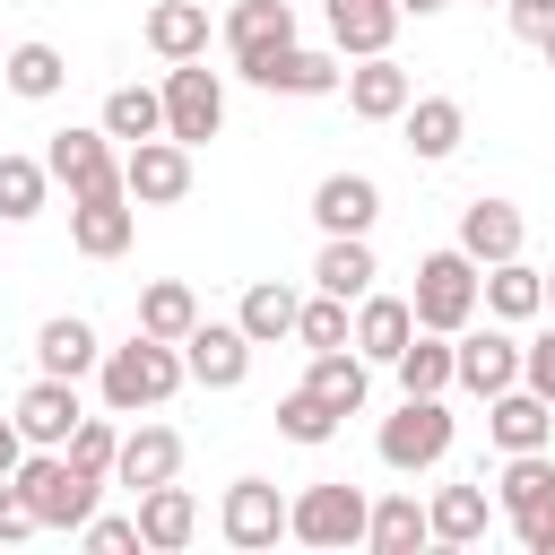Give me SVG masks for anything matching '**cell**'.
<instances>
[{
    "mask_svg": "<svg viewBox=\"0 0 555 555\" xmlns=\"http://www.w3.org/2000/svg\"><path fill=\"white\" fill-rule=\"evenodd\" d=\"M43 520H35V503H26V486L17 477H0V546H17V538H35Z\"/></svg>",
    "mask_w": 555,
    "mask_h": 555,
    "instance_id": "ee69618b",
    "label": "cell"
},
{
    "mask_svg": "<svg viewBox=\"0 0 555 555\" xmlns=\"http://www.w3.org/2000/svg\"><path fill=\"white\" fill-rule=\"evenodd\" d=\"M147 52L156 61H199L208 52V0H156L147 9Z\"/></svg>",
    "mask_w": 555,
    "mask_h": 555,
    "instance_id": "4dcf8cb0",
    "label": "cell"
},
{
    "mask_svg": "<svg viewBox=\"0 0 555 555\" xmlns=\"http://www.w3.org/2000/svg\"><path fill=\"white\" fill-rule=\"evenodd\" d=\"M139 234V199L130 191H95V199H69V243L87 260H121Z\"/></svg>",
    "mask_w": 555,
    "mask_h": 555,
    "instance_id": "5bb4252c",
    "label": "cell"
},
{
    "mask_svg": "<svg viewBox=\"0 0 555 555\" xmlns=\"http://www.w3.org/2000/svg\"><path fill=\"white\" fill-rule=\"evenodd\" d=\"M43 165H52V182L69 191V199H95V191H121V156H113V130L95 121V130H52V147H43Z\"/></svg>",
    "mask_w": 555,
    "mask_h": 555,
    "instance_id": "52a82bcc",
    "label": "cell"
},
{
    "mask_svg": "<svg viewBox=\"0 0 555 555\" xmlns=\"http://www.w3.org/2000/svg\"><path fill=\"white\" fill-rule=\"evenodd\" d=\"M494 503H503V520L529 555H555V460L546 451H503Z\"/></svg>",
    "mask_w": 555,
    "mask_h": 555,
    "instance_id": "277c9868",
    "label": "cell"
},
{
    "mask_svg": "<svg viewBox=\"0 0 555 555\" xmlns=\"http://www.w3.org/2000/svg\"><path fill=\"white\" fill-rule=\"evenodd\" d=\"M399 130H408V156L416 165H451L460 139H468V113H460V95H416L399 113Z\"/></svg>",
    "mask_w": 555,
    "mask_h": 555,
    "instance_id": "ac0fdd59",
    "label": "cell"
},
{
    "mask_svg": "<svg viewBox=\"0 0 555 555\" xmlns=\"http://www.w3.org/2000/svg\"><path fill=\"white\" fill-rule=\"evenodd\" d=\"M425 520H434V546H477L494 529V503H486V486H434Z\"/></svg>",
    "mask_w": 555,
    "mask_h": 555,
    "instance_id": "f546056e",
    "label": "cell"
},
{
    "mask_svg": "<svg viewBox=\"0 0 555 555\" xmlns=\"http://www.w3.org/2000/svg\"><path fill=\"white\" fill-rule=\"evenodd\" d=\"M278 43H295V0H234V9H225V52H234V69L260 61V52H278Z\"/></svg>",
    "mask_w": 555,
    "mask_h": 555,
    "instance_id": "d4e9b609",
    "label": "cell"
},
{
    "mask_svg": "<svg viewBox=\"0 0 555 555\" xmlns=\"http://www.w3.org/2000/svg\"><path fill=\"white\" fill-rule=\"evenodd\" d=\"M225 130V78L208 61H165V139L199 147Z\"/></svg>",
    "mask_w": 555,
    "mask_h": 555,
    "instance_id": "8992f818",
    "label": "cell"
},
{
    "mask_svg": "<svg viewBox=\"0 0 555 555\" xmlns=\"http://www.w3.org/2000/svg\"><path fill=\"white\" fill-rule=\"evenodd\" d=\"M104 130H113L121 147L156 139V130H165V87H113V95H104Z\"/></svg>",
    "mask_w": 555,
    "mask_h": 555,
    "instance_id": "74e56055",
    "label": "cell"
},
{
    "mask_svg": "<svg viewBox=\"0 0 555 555\" xmlns=\"http://www.w3.org/2000/svg\"><path fill=\"white\" fill-rule=\"evenodd\" d=\"M199 538V503H191V486H147L139 494V546H156V555H182Z\"/></svg>",
    "mask_w": 555,
    "mask_h": 555,
    "instance_id": "cb8c5ba5",
    "label": "cell"
},
{
    "mask_svg": "<svg viewBox=\"0 0 555 555\" xmlns=\"http://www.w3.org/2000/svg\"><path fill=\"white\" fill-rule=\"evenodd\" d=\"M165 477H182V434H173V425H130V434H121V460H113V486L147 494V486H165Z\"/></svg>",
    "mask_w": 555,
    "mask_h": 555,
    "instance_id": "ffe728a7",
    "label": "cell"
},
{
    "mask_svg": "<svg viewBox=\"0 0 555 555\" xmlns=\"http://www.w3.org/2000/svg\"><path fill=\"white\" fill-rule=\"evenodd\" d=\"M321 17H330V43H338V61L390 52V35H399V0H321Z\"/></svg>",
    "mask_w": 555,
    "mask_h": 555,
    "instance_id": "44dd1931",
    "label": "cell"
},
{
    "mask_svg": "<svg viewBox=\"0 0 555 555\" xmlns=\"http://www.w3.org/2000/svg\"><path fill=\"white\" fill-rule=\"evenodd\" d=\"M390 373H399V390L434 399V390H451V382H460V347H451L442 330H416V338L399 347V364H390Z\"/></svg>",
    "mask_w": 555,
    "mask_h": 555,
    "instance_id": "d6a6232c",
    "label": "cell"
},
{
    "mask_svg": "<svg viewBox=\"0 0 555 555\" xmlns=\"http://www.w3.org/2000/svg\"><path fill=\"white\" fill-rule=\"evenodd\" d=\"M182 364H191L199 390H243V373H251V338H243V321H199V330L182 338Z\"/></svg>",
    "mask_w": 555,
    "mask_h": 555,
    "instance_id": "9a60e30c",
    "label": "cell"
},
{
    "mask_svg": "<svg viewBox=\"0 0 555 555\" xmlns=\"http://www.w3.org/2000/svg\"><path fill=\"white\" fill-rule=\"evenodd\" d=\"M243 78H251V87H269V95H338V87H347L338 52H304V43H278V52L243 61Z\"/></svg>",
    "mask_w": 555,
    "mask_h": 555,
    "instance_id": "4fadbf2b",
    "label": "cell"
},
{
    "mask_svg": "<svg viewBox=\"0 0 555 555\" xmlns=\"http://www.w3.org/2000/svg\"><path fill=\"white\" fill-rule=\"evenodd\" d=\"M182 382H191L182 347H173V338H147V330H130L121 347H104V364H95V390H104V408H113V416L165 408Z\"/></svg>",
    "mask_w": 555,
    "mask_h": 555,
    "instance_id": "6da1fadb",
    "label": "cell"
},
{
    "mask_svg": "<svg viewBox=\"0 0 555 555\" xmlns=\"http://www.w3.org/2000/svg\"><path fill=\"white\" fill-rule=\"evenodd\" d=\"M0 78H9V95L43 104V95H61V87H69V61H61V43H9Z\"/></svg>",
    "mask_w": 555,
    "mask_h": 555,
    "instance_id": "d590c367",
    "label": "cell"
},
{
    "mask_svg": "<svg viewBox=\"0 0 555 555\" xmlns=\"http://www.w3.org/2000/svg\"><path fill=\"white\" fill-rule=\"evenodd\" d=\"M295 338H304L312 356H321V347H356V304H338V295H304Z\"/></svg>",
    "mask_w": 555,
    "mask_h": 555,
    "instance_id": "ab89813d",
    "label": "cell"
},
{
    "mask_svg": "<svg viewBox=\"0 0 555 555\" xmlns=\"http://www.w3.org/2000/svg\"><path fill=\"white\" fill-rule=\"evenodd\" d=\"M364 546H373V555H416V546H434V520H425L416 486H390V494L373 503V520H364Z\"/></svg>",
    "mask_w": 555,
    "mask_h": 555,
    "instance_id": "4316f807",
    "label": "cell"
},
{
    "mask_svg": "<svg viewBox=\"0 0 555 555\" xmlns=\"http://www.w3.org/2000/svg\"><path fill=\"white\" fill-rule=\"evenodd\" d=\"M538 52H546V69H555V35H546V43H538Z\"/></svg>",
    "mask_w": 555,
    "mask_h": 555,
    "instance_id": "c3c4849f",
    "label": "cell"
},
{
    "mask_svg": "<svg viewBox=\"0 0 555 555\" xmlns=\"http://www.w3.org/2000/svg\"><path fill=\"white\" fill-rule=\"evenodd\" d=\"M408 338H416V304L373 286V295L356 304V356H364V364H399V347H408Z\"/></svg>",
    "mask_w": 555,
    "mask_h": 555,
    "instance_id": "603a6c76",
    "label": "cell"
},
{
    "mask_svg": "<svg viewBox=\"0 0 555 555\" xmlns=\"http://www.w3.org/2000/svg\"><path fill=\"white\" fill-rule=\"evenodd\" d=\"M304 382H312V390H321V399H330V408H338V416H356V408H364V399H373V364H364V356H356V347H321V356H312V373H304Z\"/></svg>",
    "mask_w": 555,
    "mask_h": 555,
    "instance_id": "836d02e7",
    "label": "cell"
},
{
    "mask_svg": "<svg viewBox=\"0 0 555 555\" xmlns=\"http://www.w3.org/2000/svg\"><path fill=\"white\" fill-rule=\"evenodd\" d=\"M104 364V338L78 321V312H52L43 330H35V373H69V382H87Z\"/></svg>",
    "mask_w": 555,
    "mask_h": 555,
    "instance_id": "484cf974",
    "label": "cell"
},
{
    "mask_svg": "<svg viewBox=\"0 0 555 555\" xmlns=\"http://www.w3.org/2000/svg\"><path fill=\"white\" fill-rule=\"evenodd\" d=\"M364 520H373V503L356 486H304L286 503V538H304V546H364Z\"/></svg>",
    "mask_w": 555,
    "mask_h": 555,
    "instance_id": "ba28073f",
    "label": "cell"
},
{
    "mask_svg": "<svg viewBox=\"0 0 555 555\" xmlns=\"http://www.w3.org/2000/svg\"><path fill=\"white\" fill-rule=\"evenodd\" d=\"M0 61H9V43H0Z\"/></svg>",
    "mask_w": 555,
    "mask_h": 555,
    "instance_id": "f907efd6",
    "label": "cell"
},
{
    "mask_svg": "<svg viewBox=\"0 0 555 555\" xmlns=\"http://www.w3.org/2000/svg\"><path fill=\"white\" fill-rule=\"evenodd\" d=\"M520 243H529V225H520V208H512V199H468V208H460V251H468L477 269L512 260Z\"/></svg>",
    "mask_w": 555,
    "mask_h": 555,
    "instance_id": "7402d4cb",
    "label": "cell"
},
{
    "mask_svg": "<svg viewBox=\"0 0 555 555\" xmlns=\"http://www.w3.org/2000/svg\"><path fill=\"white\" fill-rule=\"evenodd\" d=\"M295 312H304V295H295L286 278H251V286H243V304H234V321H243V338H251V347L295 338Z\"/></svg>",
    "mask_w": 555,
    "mask_h": 555,
    "instance_id": "f1b7e54d",
    "label": "cell"
},
{
    "mask_svg": "<svg viewBox=\"0 0 555 555\" xmlns=\"http://www.w3.org/2000/svg\"><path fill=\"white\" fill-rule=\"evenodd\" d=\"M486 312H494V321H512V330H520V321H538V312H546V269H529L520 251H512V260H494V269H486Z\"/></svg>",
    "mask_w": 555,
    "mask_h": 555,
    "instance_id": "1f68e13d",
    "label": "cell"
},
{
    "mask_svg": "<svg viewBox=\"0 0 555 555\" xmlns=\"http://www.w3.org/2000/svg\"><path fill=\"white\" fill-rule=\"evenodd\" d=\"M17 486H26V503H35V520L43 529H87V512H95V494H104V477H87V468H69V451H26L17 460Z\"/></svg>",
    "mask_w": 555,
    "mask_h": 555,
    "instance_id": "5b68a950",
    "label": "cell"
},
{
    "mask_svg": "<svg viewBox=\"0 0 555 555\" xmlns=\"http://www.w3.org/2000/svg\"><path fill=\"white\" fill-rule=\"evenodd\" d=\"M121 191L139 199V208H173V199H191V147L182 139H139V147H121Z\"/></svg>",
    "mask_w": 555,
    "mask_h": 555,
    "instance_id": "9c48e42d",
    "label": "cell"
},
{
    "mask_svg": "<svg viewBox=\"0 0 555 555\" xmlns=\"http://www.w3.org/2000/svg\"><path fill=\"white\" fill-rule=\"evenodd\" d=\"M61 451H69V468H87V477L113 486V460H121V425H113V408H104V416H78V434H69Z\"/></svg>",
    "mask_w": 555,
    "mask_h": 555,
    "instance_id": "60d3db41",
    "label": "cell"
},
{
    "mask_svg": "<svg viewBox=\"0 0 555 555\" xmlns=\"http://www.w3.org/2000/svg\"><path fill=\"white\" fill-rule=\"evenodd\" d=\"M373 278H382V269H373V243H364V234H330V243H321V260H312V286H321V295H338V304H364V295H373Z\"/></svg>",
    "mask_w": 555,
    "mask_h": 555,
    "instance_id": "83f0119b",
    "label": "cell"
},
{
    "mask_svg": "<svg viewBox=\"0 0 555 555\" xmlns=\"http://www.w3.org/2000/svg\"><path fill=\"white\" fill-rule=\"evenodd\" d=\"M520 382H529L538 399H555V321H546L538 338H520Z\"/></svg>",
    "mask_w": 555,
    "mask_h": 555,
    "instance_id": "7bdbcfd3",
    "label": "cell"
},
{
    "mask_svg": "<svg viewBox=\"0 0 555 555\" xmlns=\"http://www.w3.org/2000/svg\"><path fill=\"white\" fill-rule=\"evenodd\" d=\"M78 538H87L95 555H130V546H139V512H130V520H121V512H87Z\"/></svg>",
    "mask_w": 555,
    "mask_h": 555,
    "instance_id": "b9f144b4",
    "label": "cell"
},
{
    "mask_svg": "<svg viewBox=\"0 0 555 555\" xmlns=\"http://www.w3.org/2000/svg\"><path fill=\"white\" fill-rule=\"evenodd\" d=\"M408 104H416V78H408L390 52H364V61L347 69V113H356V121H399Z\"/></svg>",
    "mask_w": 555,
    "mask_h": 555,
    "instance_id": "e0dca14e",
    "label": "cell"
},
{
    "mask_svg": "<svg viewBox=\"0 0 555 555\" xmlns=\"http://www.w3.org/2000/svg\"><path fill=\"white\" fill-rule=\"evenodd\" d=\"M451 0H399V17H442Z\"/></svg>",
    "mask_w": 555,
    "mask_h": 555,
    "instance_id": "7dc6e473",
    "label": "cell"
},
{
    "mask_svg": "<svg viewBox=\"0 0 555 555\" xmlns=\"http://www.w3.org/2000/svg\"><path fill=\"white\" fill-rule=\"evenodd\" d=\"M217 529H225V546L260 555V546H278V538H286V494H278L269 477H234V486H225V503H217Z\"/></svg>",
    "mask_w": 555,
    "mask_h": 555,
    "instance_id": "8fae6325",
    "label": "cell"
},
{
    "mask_svg": "<svg viewBox=\"0 0 555 555\" xmlns=\"http://www.w3.org/2000/svg\"><path fill=\"white\" fill-rule=\"evenodd\" d=\"M26 451H35V442L17 434V416H0V477H17V460H26Z\"/></svg>",
    "mask_w": 555,
    "mask_h": 555,
    "instance_id": "bcb514c9",
    "label": "cell"
},
{
    "mask_svg": "<svg viewBox=\"0 0 555 555\" xmlns=\"http://www.w3.org/2000/svg\"><path fill=\"white\" fill-rule=\"evenodd\" d=\"M451 408H442V390L434 399H416V390H399V408L382 416V434H373V451H382V468H399V477H425V468H442L451 460Z\"/></svg>",
    "mask_w": 555,
    "mask_h": 555,
    "instance_id": "3957f363",
    "label": "cell"
},
{
    "mask_svg": "<svg viewBox=\"0 0 555 555\" xmlns=\"http://www.w3.org/2000/svg\"><path fill=\"white\" fill-rule=\"evenodd\" d=\"M139 330H147V338H173V347H182V338L199 330V295H191L182 278H156V286H139Z\"/></svg>",
    "mask_w": 555,
    "mask_h": 555,
    "instance_id": "8d00e7d4",
    "label": "cell"
},
{
    "mask_svg": "<svg viewBox=\"0 0 555 555\" xmlns=\"http://www.w3.org/2000/svg\"><path fill=\"white\" fill-rule=\"evenodd\" d=\"M278 434H286V442H304V451H321V442L338 434V408H330L312 382H295V390L278 399Z\"/></svg>",
    "mask_w": 555,
    "mask_h": 555,
    "instance_id": "f35d334b",
    "label": "cell"
},
{
    "mask_svg": "<svg viewBox=\"0 0 555 555\" xmlns=\"http://www.w3.org/2000/svg\"><path fill=\"white\" fill-rule=\"evenodd\" d=\"M486 434H494V451H546L555 442V399H538L529 382H512V390L486 399Z\"/></svg>",
    "mask_w": 555,
    "mask_h": 555,
    "instance_id": "2e32d148",
    "label": "cell"
},
{
    "mask_svg": "<svg viewBox=\"0 0 555 555\" xmlns=\"http://www.w3.org/2000/svg\"><path fill=\"white\" fill-rule=\"evenodd\" d=\"M546 312H555V269H546Z\"/></svg>",
    "mask_w": 555,
    "mask_h": 555,
    "instance_id": "681fc988",
    "label": "cell"
},
{
    "mask_svg": "<svg viewBox=\"0 0 555 555\" xmlns=\"http://www.w3.org/2000/svg\"><path fill=\"white\" fill-rule=\"evenodd\" d=\"M451 347H460V390L494 399V390L520 382V338H512V321H468Z\"/></svg>",
    "mask_w": 555,
    "mask_h": 555,
    "instance_id": "7c38bea8",
    "label": "cell"
},
{
    "mask_svg": "<svg viewBox=\"0 0 555 555\" xmlns=\"http://www.w3.org/2000/svg\"><path fill=\"white\" fill-rule=\"evenodd\" d=\"M373 217H382L373 173H321L312 182V225L321 234H373Z\"/></svg>",
    "mask_w": 555,
    "mask_h": 555,
    "instance_id": "d6986e66",
    "label": "cell"
},
{
    "mask_svg": "<svg viewBox=\"0 0 555 555\" xmlns=\"http://www.w3.org/2000/svg\"><path fill=\"white\" fill-rule=\"evenodd\" d=\"M9 416H17V434H26L35 451H61V442L78 434L87 399H78V382H69V373H35V382L17 390V408H9Z\"/></svg>",
    "mask_w": 555,
    "mask_h": 555,
    "instance_id": "30bf717a",
    "label": "cell"
},
{
    "mask_svg": "<svg viewBox=\"0 0 555 555\" xmlns=\"http://www.w3.org/2000/svg\"><path fill=\"white\" fill-rule=\"evenodd\" d=\"M43 199H52V165H43V156H17V147H0V225H26V217H43Z\"/></svg>",
    "mask_w": 555,
    "mask_h": 555,
    "instance_id": "e575fe53",
    "label": "cell"
},
{
    "mask_svg": "<svg viewBox=\"0 0 555 555\" xmlns=\"http://www.w3.org/2000/svg\"><path fill=\"white\" fill-rule=\"evenodd\" d=\"M408 304H416V330H442V338H460V330L486 312V269H477L460 243H442V251H425V260H416V286H408Z\"/></svg>",
    "mask_w": 555,
    "mask_h": 555,
    "instance_id": "7a4b0ae2",
    "label": "cell"
},
{
    "mask_svg": "<svg viewBox=\"0 0 555 555\" xmlns=\"http://www.w3.org/2000/svg\"><path fill=\"white\" fill-rule=\"evenodd\" d=\"M503 17H512L520 43H546L555 35V0H503Z\"/></svg>",
    "mask_w": 555,
    "mask_h": 555,
    "instance_id": "f6af8a7d",
    "label": "cell"
}]
</instances>
